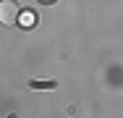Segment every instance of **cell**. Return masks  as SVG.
Segmentation results:
<instances>
[{"mask_svg": "<svg viewBox=\"0 0 123 118\" xmlns=\"http://www.w3.org/2000/svg\"><path fill=\"white\" fill-rule=\"evenodd\" d=\"M0 21L5 26H13L16 21H21V5L16 0H3L0 3Z\"/></svg>", "mask_w": 123, "mask_h": 118, "instance_id": "cell-1", "label": "cell"}, {"mask_svg": "<svg viewBox=\"0 0 123 118\" xmlns=\"http://www.w3.org/2000/svg\"><path fill=\"white\" fill-rule=\"evenodd\" d=\"M31 87H34V89H52L55 84H52V81H31Z\"/></svg>", "mask_w": 123, "mask_h": 118, "instance_id": "cell-2", "label": "cell"}, {"mask_svg": "<svg viewBox=\"0 0 123 118\" xmlns=\"http://www.w3.org/2000/svg\"><path fill=\"white\" fill-rule=\"evenodd\" d=\"M21 24L24 26H31L34 24V13H21Z\"/></svg>", "mask_w": 123, "mask_h": 118, "instance_id": "cell-3", "label": "cell"}, {"mask_svg": "<svg viewBox=\"0 0 123 118\" xmlns=\"http://www.w3.org/2000/svg\"><path fill=\"white\" fill-rule=\"evenodd\" d=\"M45 3H50V0H45Z\"/></svg>", "mask_w": 123, "mask_h": 118, "instance_id": "cell-4", "label": "cell"}]
</instances>
